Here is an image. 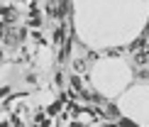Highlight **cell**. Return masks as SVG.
<instances>
[{"instance_id":"cell-1","label":"cell","mask_w":149,"mask_h":127,"mask_svg":"<svg viewBox=\"0 0 149 127\" xmlns=\"http://www.w3.org/2000/svg\"><path fill=\"white\" fill-rule=\"evenodd\" d=\"M73 71H76V73H83V71H86V61L76 59V61H73Z\"/></svg>"},{"instance_id":"cell-2","label":"cell","mask_w":149,"mask_h":127,"mask_svg":"<svg viewBox=\"0 0 149 127\" xmlns=\"http://www.w3.org/2000/svg\"><path fill=\"white\" fill-rule=\"evenodd\" d=\"M12 17H15V10H12V8H5V24H10Z\"/></svg>"},{"instance_id":"cell-3","label":"cell","mask_w":149,"mask_h":127,"mask_svg":"<svg viewBox=\"0 0 149 127\" xmlns=\"http://www.w3.org/2000/svg\"><path fill=\"white\" fill-rule=\"evenodd\" d=\"M137 78H139V81H149V71H147V68H139V71H137Z\"/></svg>"}]
</instances>
